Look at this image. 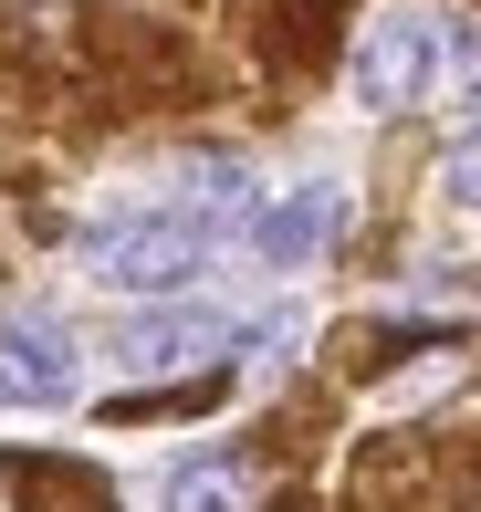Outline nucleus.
Returning <instances> with one entry per match:
<instances>
[{
    "label": "nucleus",
    "instance_id": "nucleus-3",
    "mask_svg": "<svg viewBox=\"0 0 481 512\" xmlns=\"http://www.w3.org/2000/svg\"><path fill=\"white\" fill-rule=\"evenodd\" d=\"M335 220H346V189H335V178H304V189H283V199L251 209L241 241H251V262H262V272H304L314 251L335 241Z\"/></svg>",
    "mask_w": 481,
    "mask_h": 512
},
{
    "label": "nucleus",
    "instance_id": "nucleus-7",
    "mask_svg": "<svg viewBox=\"0 0 481 512\" xmlns=\"http://www.w3.org/2000/svg\"><path fill=\"white\" fill-rule=\"evenodd\" d=\"M440 178H450V199H481V126L450 147V168H440Z\"/></svg>",
    "mask_w": 481,
    "mask_h": 512
},
{
    "label": "nucleus",
    "instance_id": "nucleus-6",
    "mask_svg": "<svg viewBox=\"0 0 481 512\" xmlns=\"http://www.w3.org/2000/svg\"><path fill=\"white\" fill-rule=\"evenodd\" d=\"M168 512H251V481L231 460H189V471L168 481Z\"/></svg>",
    "mask_w": 481,
    "mask_h": 512
},
{
    "label": "nucleus",
    "instance_id": "nucleus-1",
    "mask_svg": "<svg viewBox=\"0 0 481 512\" xmlns=\"http://www.w3.org/2000/svg\"><path fill=\"white\" fill-rule=\"evenodd\" d=\"M84 262H95V283H116V293H178L199 262H210V230L178 220V209H147V220L95 230V241H84Z\"/></svg>",
    "mask_w": 481,
    "mask_h": 512
},
{
    "label": "nucleus",
    "instance_id": "nucleus-2",
    "mask_svg": "<svg viewBox=\"0 0 481 512\" xmlns=\"http://www.w3.org/2000/svg\"><path fill=\"white\" fill-rule=\"evenodd\" d=\"M429 84H440V21H429V11L366 21V42H356V105L398 115V105H419Z\"/></svg>",
    "mask_w": 481,
    "mask_h": 512
},
{
    "label": "nucleus",
    "instance_id": "nucleus-4",
    "mask_svg": "<svg viewBox=\"0 0 481 512\" xmlns=\"http://www.w3.org/2000/svg\"><path fill=\"white\" fill-rule=\"evenodd\" d=\"M74 398V345L63 324H0V408H63Z\"/></svg>",
    "mask_w": 481,
    "mask_h": 512
},
{
    "label": "nucleus",
    "instance_id": "nucleus-5",
    "mask_svg": "<svg viewBox=\"0 0 481 512\" xmlns=\"http://www.w3.org/2000/svg\"><path fill=\"white\" fill-rule=\"evenodd\" d=\"M220 345H231V324H220L210 304H168V314H136L116 335V356L136 366V377H178V366L220 356Z\"/></svg>",
    "mask_w": 481,
    "mask_h": 512
}]
</instances>
